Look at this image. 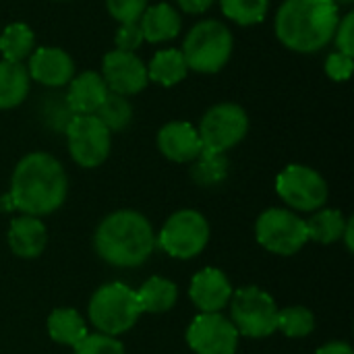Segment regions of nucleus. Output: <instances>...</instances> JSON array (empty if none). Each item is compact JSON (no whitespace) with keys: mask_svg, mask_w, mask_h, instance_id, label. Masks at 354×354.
<instances>
[{"mask_svg":"<svg viewBox=\"0 0 354 354\" xmlns=\"http://www.w3.org/2000/svg\"><path fill=\"white\" fill-rule=\"evenodd\" d=\"M207 241L209 224L205 216L195 209H180L166 220L156 243L174 259H193L205 249Z\"/></svg>","mask_w":354,"mask_h":354,"instance_id":"obj_7","label":"nucleus"},{"mask_svg":"<svg viewBox=\"0 0 354 354\" xmlns=\"http://www.w3.org/2000/svg\"><path fill=\"white\" fill-rule=\"evenodd\" d=\"M108 91L110 89L100 73L85 71L71 79L64 97L68 108L75 112V116H83V114H95L97 108L104 104Z\"/></svg>","mask_w":354,"mask_h":354,"instance_id":"obj_17","label":"nucleus"},{"mask_svg":"<svg viewBox=\"0 0 354 354\" xmlns=\"http://www.w3.org/2000/svg\"><path fill=\"white\" fill-rule=\"evenodd\" d=\"M189 297L201 313H220L230 303L232 286L222 270L205 268L193 276Z\"/></svg>","mask_w":354,"mask_h":354,"instance_id":"obj_15","label":"nucleus"},{"mask_svg":"<svg viewBox=\"0 0 354 354\" xmlns=\"http://www.w3.org/2000/svg\"><path fill=\"white\" fill-rule=\"evenodd\" d=\"M106 8L118 23H137L147 8V0H106Z\"/></svg>","mask_w":354,"mask_h":354,"instance_id":"obj_32","label":"nucleus"},{"mask_svg":"<svg viewBox=\"0 0 354 354\" xmlns=\"http://www.w3.org/2000/svg\"><path fill=\"white\" fill-rule=\"evenodd\" d=\"M48 243V230L35 216H19L8 228V247L21 259H35L44 253Z\"/></svg>","mask_w":354,"mask_h":354,"instance_id":"obj_18","label":"nucleus"},{"mask_svg":"<svg viewBox=\"0 0 354 354\" xmlns=\"http://www.w3.org/2000/svg\"><path fill=\"white\" fill-rule=\"evenodd\" d=\"M187 342L195 354H234L239 332L222 313H201L193 319Z\"/></svg>","mask_w":354,"mask_h":354,"instance_id":"obj_12","label":"nucleus"},{"mask_svg":"<svg viewBox=\"0 0 354 354\" xmlns=\"http://www.w3.org/2000/svg\"><path fill=\"white\" fill-rule=\"evenodd\" d=\"M338 8L332 0H284L276 12V35L292 52H319L334 39Z\"/></svg>","mask_w":354,"mask_h":354,"instance_id":"obj_2","label":"nucleus"},{"mask_svg":"<svg viewBox=\"0 0 354 354\" xmlns=\"http://www.w3.org/2000/svg\"><path fill=\"white\" fill-rule=\"evenodd\" d=\"M191 178L199 187H218L226 180L228 176V158L224 153H214V151H201L193 162H191Z\"/></svg>","mask_w":354,"mask_h":354,"instance_id":"obj_26","label":"nucleus"},{"mask_svg":"<svg viewBox=\"0 0 354 354\" xmlns=\"http://www.w3.org/2000/svg\"><path fill=\"white\" fill-rule=\"evenodd\" d=\"M114 44H116V50L135 52L143 44V33H141L139 21L137 23H120L116 37H114Z\"/></svg>","mask_w":354,"mask_h":354,"instance_id":"obj_34","label":"nucleus"},{"mask_svg":"<svg viewBox=\"0 0 354 354\" xmlns=\"http://www.w3.org/2000/svg\"><path fill=\"white\" fill-rule=\"evenodd\" d=\"M139 27H141L143 39H147L151 44H162V41L174 39L180 33L183 19L172 4L160 2V4L147 6L143 10V15L139 19Z\"/></svg>","mask_w":354,"mask_h":354,"instance_id":"obj_19","label":"nucleus"},{"mask_svg":"<svg viewBox=\"0 0 354 354\" xmlns=\"http://www.w3.org/2000/svg\"><path fill=\"white\" fill-rule=\"evenodd\" d=\"M353 56H346V54H342V52H338V50L332 52V54L326 58V73H328L330 79H334V81H338V83L348 81L351 75H353Z\"/></svg>","mask_w":354,"mask_h":354,"instance_id":"obj_33","label":"nucleus"},{"mask_svg":"<svg viewBox=\"0 0 354 354\" xmlns=\"http://www.w3.org/2000/svg\"><path fill=\"white\" fill-rule=\"evenodd\" d=\"M48 334L56 344L75 348L87 336V324L75 309H56L48 317Z\"/></svg>","mask_w":354,"mask_h":354,"instance_id":"obj_23","label":"nucleus"},{"mask_svg":"<svg viewBox=\"0 0 354 354\" xmlns=\"http://www.w3.org/2000/svg\"><path fill=\"white\" fill-rule=\"evenodd\" d=\"M60 2H64V0H60Z\"/></svg>","mask_w":354,"mask_h":354,"instance_id":"obj_41","label":"nucleus"},{"mask_svg":"<svg viewBox=\"0 0 354 354\" xmlns=\"http://www.w3.org/2000/svg\"><path fill=\"white\" fill-rule=\"evenodd\" d=\"M189 73V66L185 62V56L180 50L168 48L156 52L151 62L147 64V79L162 85V87H172L180 83Z\"/></svg>","mask_w":354,"mask_h":354,"instance_id":"obj_22","label":"nucleus"},{"mask_svg":"<svg viewBox=\"0 0 354 354\" xmlns=\"http://www.w3.org/2000/svg\"><path fill=\"white\" fill-rule=\"evenodd\" d=\"M336 6H348V4H353L354 0H332Z\"/></svg>","mask_w":354,"mask_h":354,"instance_id":"obj_40","label":"nucleus"},{"mask_svg":"<svg viewBox=\"0 0 354 354\" xmlns=\"http://www.w3.org/2000/svg\"><path fill=\"white\" fill-rule=\"evenodd\" d=\"M102 77L112 93L135 95L143 91L149 83L147 66L135 52L112 50L102 60Z\"/></svg>","mask_w":354,"mask_h":354,"instance_id":"obj_13","label":"nucleus"},{"mask_svg":"<svg viewBox=\"0 0 354 354\" xmlns=\"http://www.w3.org/2000/svg\"><path fill=\"white\" fill-rule=\"evenodd\" d=\"M158 147L162 156L176 164H191L201 151V139L193 124L174 120L158 131Z\"/></svg>","mask_w":354,"mask_h":354,"instance_id":"obj_16","label":"nucleus"},{"mask_svg":"<svg viewBox=\"0 0 354 354\" xmlns=\"http://www.w3.org/2000/svg\"><path fill=\"white\" fill-rule=\"evenodd\" d=\"M95 253L114 268H139L156 249V234L149 220L133 209L106 216L93 236Z\"/></svg>","mask_w":354,"mask_h":354,"instance_id":"obj_3","label":"nucleus"},{"mask_svg":"<svg viewBox=\"0 0 354 354\" xmlns=\"http://www.w3.org/2000/svg\"><path fill=\"white\" fill-rule=\"evenodd\" d=\"M0 209H2V212H10V209H15L12 201H10V195L2 197V201H0Z\"/></svg>","mask_w":354,"mask_h":354,"instance_id":"obj_39","label":"nucleus"},{"mask_svg":"<svg viewBox=\"0 0 354 354\" xmlns=\"http://www.w3.org/2000/svg\"><path fill=\"white\" fill-rule=\"evenodd\" d=\"M95 116L100 118V122L110 131V133H118L124 131L131 120H133V106L124 95L112 93L108 91L104 104L97 108Z\"/></svg>","mask_w":354,"mask_h":354,"instance_id":"obj_27","label":"nucleus"},{"mask_svg":"<svg viewBox=\"0 0 354 354\" xmlns=\"http://www.w3.org/2000/svg\"><path fill=\"white\" fill-rule=\"evenodd\" d=\"M276 191L286 205L299 212L322 209L328 201V183L317 170L303 164L286 166L276 178Z\"/></svg>","mask_w":354,"mask_h":354,"instance_id":"obj_11","label":"nucleus"},{"mask_svg":"<svg viewBox=\"0 0 354 354\" xmlns=\"http://www.w3.org/2000/svg\"><path fill=\"white\" fill-rule=\"evenodd\" d=\"M44 104H41V116L44 122L52 129V131H60L64 133L66 127L71 124V120L75 118V112L68 108L64 93H48L44 95Z\"/></svg>","mask_w":354,"mask_h":354,"instance_id":"obj_30","label":"nucleus"},{"mask_svg":"<svg viewBox=\"0 0 354 354\" xmlns=\"http://www.w3.org/2000/svg\"><path fill=\"white\" fill-rule=\"evenodd\" d=\"M68 193V178L62 164L44 151L27 153L12 172L10 201L25 216H48L56 212Z\"/></svg>","mask_w":354,"mask_h":354,"instance_id":"obj_1","label":"nucleus"},{"mask_svg":"<svg viewBox=\"0 0 354 354\" xmlns=\"http://www.w3.org/2000/svg\"><path fill=\"white\" fill-rule=\"evenodd\" d=\"M176 2H178V6H180L185 12H189V15L205 12V10L214 4V0H176Z\"/></svg>","mask_w":354,"mask_h":354,"instance_id":"obj_36","label":"nucleus"},{"mask_svg":"<svg viewBox=\"0 0 354 354\" xmlns=\"http://www.w3.org/2000/svg\"><path fill=\"white\" fill-rule=\"evenodd\" d=\"M230 322L239 336L268 338L278 328V307L272 295L257 286H245L230 297Z\"/></svg>","mask_w":354,"mask_h":354,"instance_id":"obj_6","label":"nucleus"},{"mask_svg":"<svg viewBox=\"0 0 354 354\" xmlns=\"http://www.w3.org/2000/svg\"><path fill=\"white\" fill-rule=\"evenodd\" d=\"M29 73L23 62L0 60V110L19 106L29 93Z\"/></svg>","mask_w":354,"mask_h":354,"instance_id":"obj_20","label":"nucleus"},{"mask_svg":"<svg viewBox=\"0 0 354 354\" xmlns=\"http://www.w3.org/2000/svg\"><path fill=\"white\" fill-rule=\"evenodd\" d=\"M305 226H307L309 241L332 245L342 239L346 228V218L342 216L340 209H319L305 222Z\"/></svg>","mask_w":354,"mask_h":354,"instance_id":"obj_25","label":"nucleus"},{"mask_svg":"<svg viewBox=\"0 0 354 354\" xmlns=\"http://www.w3.org/2000/svg\"><path fill=\"white\" fill-rule=\"evenodd\" d=\"M249 131V116L247 112L232 102L212 106L201 122H199V139L203 151L226 153L234 145H239Z\"/></svg>","mask_w":354,"mask_h":354,"instance_id":"obj_8","label":"nucleus"},{"mask_svg":"<svg viewBox=\"0 0 354 354\" xmlns=\"http://www.w3.org/2000/svg\"><path fill=\"white\" fill-rule=\"evenodd\" d=\"M354 220H346V228H344V234H342V239H344V243H346V249L348 251H353L354 249Z\"/></svg>","mask_w":354,"mask_h":354,"instance_id":"obj_38","label":"nucleus"},{"mask_svg":"<svg viewBox=\"0 0 354 354\" xmlns=\"http://www.w3.org/2000/svg\"><path fill=\"white\" fill-rule=\"evenodd\" d=\"M315 354H354V351L346 342H330V344L322 346Z\"/></svg>","mask_w":354,"mask_h":354,"instance_id":"obj_37","label":"nucleus"},{"mask_svg":"<svg viewBox=\"0 0 354 354\" xmlns=\"http://www.w3.org/2000/svg\"><path fill=\"white\" fill-rule=\"evenodd\" d=\"M75 354H124V346L114 336L106 334H87L77 346Z\"/></svg>","mask_w":354,"mask_h":354,"instance_id":"obj_31","label":"nucleus"},{"mask_svg":"<svg viewBox=\"0 0 354 354\" xmlns=\"http://www.w3.org/2000/svg\"><path fill=\"white\" fill-rule=\"evenodd\" d=\"M35 48V35L29 25L25 23H10L4 27L0 35V54L2 60L8 62H23L31 56Z\"/></svg>","mask_w":354,"mask_h":354,"instance_id":"obj_24","label":"nucleus"},{"mask_svg":"<svg viewBox=\"0 0 354 354\" xmlns=\"http://www.w3.org/2000/svg\"><path fill=\"white\" fill-rule=\"evenodd\" d=\"M178 288L174 282L153 276L137 292V303L141 313H166L176 305Z\"/></svg>","mask_w":354,"mask_h":354,"instance_id":"obj_21","label":"nucleus"},{"mask_svg":"<svg viewBox=\"0 0 354 354\" xmlns=\"http://www.w3.org/2000/svg\"><path fill=\"white\" fill-rule=\"evenodd\" d=\"M234 48L232 31L216 19H205L197 23L183 41V56L191 71L197 73H218L222 71Z\"/></svg>","mask_w":354,"mask_h":354,"instance_id":"obj_4","label":"nucleus"},{"mask_svg":"<svg viewBox=\"0 0 354 354\" xmlns=\"http://www.w3.org/2000/svg\"><path fill=\"white\" fill-rule=\"evenodd\" d=\"M220 6L230 21L249 27L266 19L270 10V0H220Z\"/></svg>","mask_w":354,"mask_h":354,"instance_id":"obj_28","label":"nucleus"},{"mask_svg":"<svg viewBox=\"0 0 354 354\" xmlns=\"http://www.w3.org/2000/svg\"><path fill=\"white\" fill-rule=\"evenodd\" d=\"M137 292L122 282L100 286L89 301V322L100 334L120 336L139 319Z\"/></svg>","mask_w":354,"mask_h":354,"instance_id":"obj_5","label":"nucleus"},{"mask_svg":"<svg viewBox=\"0 0 354 354\" xmlns=\"http://www.w3.org/2000/svg\"><path fill=\"white\" fill-rule=\"evenodd\" d=\"M68 153L81 168H97L110 156V131L100 122L95 114L75 116L64 131Z\"/></svg>","mask_w":354,"mask_h":354,"instance_id":"obj_10","label":"nucleus"},{"mask_svg":"<svg viewBox=\"0 0 354 354\" xmlns=\"http://www.w3.org/2000/svg\"><path fill=\"white\" fill-rule=\"evenodd\" d=\"M27 73H29V79L46 87L58 89V87L68 85L71 79L75 77V62L66 50L44 46L31 52Z\"/></svg>","mask_w":354,"mask_h":354,"instance_id":"obj_14","label":"nucleus"},{"mask_svg":"<svg viewBox=\"0 0 354 354\" xmlns=\"http://www.w3.org/2000/svg\"><path fill=\"white\" fill-rule=\"evenodd\" d=\"M255 236L263 249L276 255H286V257L299 253L309 241L305 220H301L297 214L282 209V207L266 209L257 218Z\"/></svg>","mask_w":354,"mask_h":354,"instance_id":"obj_9","label":"nucleus"},{"mask_svg":"<svg viewBox=\"0 0 354 354\" xmlns=\"http://www.w3.org/2000/svg\"><path fill=\"white\" fill-rule=\"evenodd\" d=\"M334 41H336L338 52H342L346 56H354V12L344 15V19L338 21Z\"/></svg>","mask_w":354,"mask_h":354,"instance_id":"obj_35","label":"nucleus"},{"mask_svg":"<svg viewBox=\"0 0 354 354\" xmlns=\"http://www.w3.org/2000/svg\"><path fill=\"white\" fill-rule=\"evenodd\" d=\"M288 338H305L315 330V317L305 307L278 309V328Z\"/></svg>","mask_w":354,"mask_h":354,"instance_id":"obj_29","label":"nucleus"}]
</instances>
